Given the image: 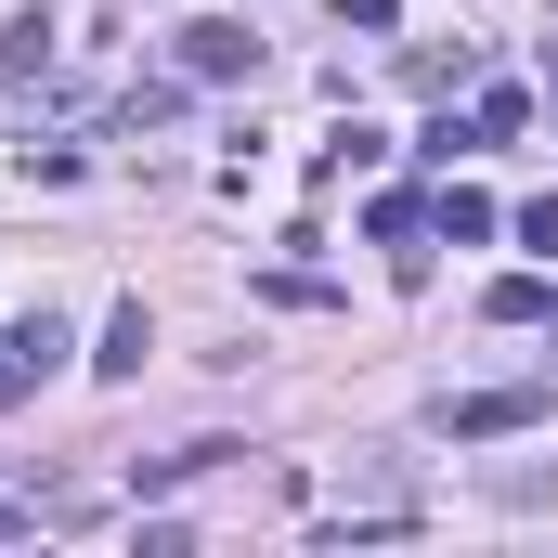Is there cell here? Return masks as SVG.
I'll return each instance as SVG.
<instances>
[{"mask_svg": "<svg viewBox=\"0 0 558 558\" xmlns=\"http://www.w3.org/2000/svg\"><path fill=\"white\" fill-rule=\"evenodd\" d=\"M558 390L546 377H520V390H468V403H441V441H507V428H533Z\"/></svg>", "mask_w": 558, "mask_h": 558, "instance_id": "cell-1", "label": "cell"}, {"mask_svg": "<svg viewBox=\"0 0 558 558\" xmlns=\"http://www.w3.org/2000/svg\"><path fill=\"white\" fill-rule=\"evenodd\" d=\"M52 364H65V325H52V312H26V325H0V403H26V390H39Z\"/></svg>", "mask_w": 558, "mask_h": 558, "instance_id": "cell-2", "label": "cell"}, {"mask_svg": "<svg viewBox=\"0 0 558 558\" xmlns=\"http://www.w3.org/2000/svg\"><path fill=\"white\" fill-rule=\"evenodd\" d=\"M182 65L195 78H260V39L247 26H182Z\"/></svg>", "mask_w": 558, "mask_h": 558, "instance_id": "cell-3", "label": "cell"}, {"mask_svg": "<svg viewBox=\"0 0 558 558\" xmlns=\"http://www.w3.org/2000/svg\"><path fill=\"white\" fill-rule=\"evenodd\" d=\"M428 234L481 247V234H494V195H481V182H441V195H428Z\"/></svg>", "mask_w": 558, "mask_h": 558, "instance_id": "cell-4", "label": "cell"}, {"mask_svg": "<svg viewBox=\"0 0 558 558\" xmlns=\"http://www.w3.org/2000/svg\"><path fill=\"white\" fill-rule=\"evenodd\" d=\"M481 312H494V325H558V286H546V274H494Z\"/></svg>", "mask_w": 558, "mask_h": 558, "instance_id": "cell-5", "label": "cell"}, {"mask_svg": "<svg viewBox=\"0 0 558 558\" xmlns=\"http://www.w3.org/2000/svg\"><path fill=\"white\" fill-rule=\"evenodd\" d=\"M143 351H156V325H143V299H131V312L105 325V351H92V364H105V377H143Z\"/></svg>", "mask_w": 558, "mask_h": 558, "instance_id": "cell-6", "label": "cell"}, {"mask_svg": "<svg viewBox=\"0 0 558 558\" xmlns=\"http://www.w3.org/2000/svg\"><path fill=\"white\" fill-rule=\"evenodd\" d=\"M520 247H558V195H533V208H520Z\"/></svg>", "mask_w": 558, "mask_h": 558, "instance_id": "cell-7", "label": "cell"}, {"mask_svg": "<svg viewBox=\"0 0 558 558\" xmlns=\"http://www.w3.org/2000/svg\"><path fill=\"white\" fill-rule=\"evenodd\" d=\"M325 13H338V26H364V39L390 26V0H325Z\"/></svg>", "mask_w": 558, "mask_h": 558, "instance_id": "cell-8", "label": "cell"}, {"mask_svg": "<svg viewBox=\"0 0 558 558\" xmlns=\"http://www.w3.org/2000/svg\"><path fill=\"white\" fill-rule=\"evenodd\" d=\"M546 78H558V65H546Z\"/></svg>", "mask_w": 558, "mask_h": 558, "instance_id": "cell-9", "label": "cell"}]
</instances>
